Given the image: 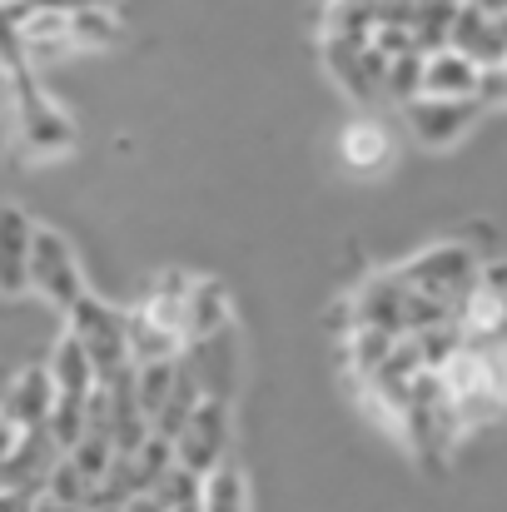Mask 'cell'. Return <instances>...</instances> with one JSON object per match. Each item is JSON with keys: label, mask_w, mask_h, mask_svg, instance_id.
<instances>
[{"label": "cell", "mask_w": 507, "mask_h": 512, "mask_svg": "<svg viewBox=\"0 0 507 512\" xmlns=\"http://www.w3.org/2000/svg\"><path fill=\"white\" fill-rule=\"evenodd\" d=\"M45 498H55V503H65V508H75V512H95L100 508V483H90L70 458H60L50 468V478H45Z\"/></svg>", "instance_id": "obj_22"}, {"label": "cell", "mask_w": 507, "mask_h": 512, "mask_svg": "<svg viewBox=\"0 0 507 512\" xmlns=\"http://www.w3.org/2000/svg\"><path fill=\"white\" fill-rule=\"evenodd\" d=\"M448 398H453V413L468 428L478 423H493L503 413V393H507V363H503V348H473L463 343L443 368H438Z\"/></svg>", "instance_id": "obj_1"}, {"label": "cell", "mask_w": 507, "mask_h": 512, "mask_svg": "<svg viewBox=\"0 0 507 512\" xmlns=\"http://www.w3.org/2000/svg\"><path fill=\"white\" fill-rule=\"evenodd\" d=\"M398 274L408 279V289H418V294H428V299H438V304H448L458 314V304L478 289L483 259L468 244H438V249L418 254L413 264H403Z\"/></svg>", "instance_id": "obj_3"}, {"label": "cell", "mask_w": 507, "mask_h": 512, "mask_svg": "<svg viewBox=\"0 0 507 512\" xmlns=\"http://www.w3.org/2000/svg\"><path fill=\"white\" fill-rule=\"evenodd\" d=\"M85 418H90V398H70V393H55V408L45 418L50 438L60 443V453H70L80 438H85Z\"/></svg>", "instance_id": "obj_27"}, {"label": "cell", "mask_w": 507, "mask_h": 512, "mask_svg": "<svg viewBox=\"0 0 507 512\" xmlns=\"http://www.w3.org/2000/svg\"><path fill=\"white\" fill-rule=\"evenodd\" d=\"M20 140H25L35 155H60V150H70V140H75L70 120H65L40 90H30L25 75H20Z\"/></svg>", "instance_id": "obj_11"}, {"label": "cell", "mask_w": 507, "mask_h": 512, "mask_svg": "<svg viewBox=\"0 0 507 512\" xmlns=\"http://www.w3.org/2000/svg\"><path fill=\"white\" fill-rule=\"evenodd\" d=\"M413 15H418V0H378V25L413 30ZM378 25H373V30H378Z\"/></svg>", "instance_id": "obj_33"}, {"label": "cell", "mask_w": 507, "mask_h": 512, "mask_svg": "<svg viewBox=\"0 0 507 512\" xmlns=\"http://www.w3.org/2000/svg\"><path fill=\"white\" fill-rule=\"evenodd\" d=\"M189 373H194V383H199V393L204 398H224L229 403V388H234V363H239V348H234V334L229 329H219V334H209V339H199L189 348Z\"/></svg>", "instance_id": "obj_14"}, {"label": "cell", "mask_w": 507, "mask_h": 512, "mask_svg": "<svg viewBox=\"0 0 507 512\" xmlns=\"http://www.w3.org/2000/svg\"><path fill=\"white\" fill-rule=\"evenodd\" d=\"M448 45H453V50H463L468 60H478L483 70H488V65H503V60H507V40L498 35V20H493L488 10H478L473 0H463V5H458Z\"/></svg>", "instance_id": "obj_15"}, {"label": "cell", "mask_w": 507, "mask_h": 512, "mask_svg": "<svg viewBox=\"0 0 507 512\" xmlns=\"http://www.w3.org/2000/svg\"><path fill=\"white\" fill-rule=\"evenodd\" d=\"M383 95L408 105L423 95V50H408V55H393L388 60V75H383Z\"/></svg>", "instance_id": "obj_28"}, {"label": "cell", "mask_w": 507, "mask_h": 512, "mask_svg": "<svg viewBox=\"0 0 507 512\" xmlns=\"http://www.w3.org/2000/svg\"><path fill=\"white\" fill-rule=\"evenodd\" d=\"M0 5H15V0H0Z\"/></svg>", "instance_id": "obj_41"}, {"label": "cell", "mask_w": 507, "mask_h": 512, "mask_svg": "<svg viewBox=\"0 0 507 512\" xmlns=\"http://www.w3.org/2000/svg\"><path fill=\"white\" fill-rule=\"evenodd\" d=\"M463 0H418V15H413V40L423 55L443 50L448 35H453V15H458Z\"/></svg>", "instance_id": "obj_24"}, {"label": "cell", "mask_w": 507, "mask_h": 512, "mask_svg": "<svg viewBox=\"0 0 507 512\" xmlns=\"http://www.w3.org/2000/svg\"><path fill=\"white\" fill-rule=\"evenodd\" d=\"M408 299H413V289H408L403 274H378V279H368V284L358 289L353 314H358L363 329L408 334Z\"/></svg>", "instance_id": "obj_9"}, {"label": "cell", "mask_w": 507, "mask_h": 512, "mask_svg": "<svg viewBox=\"0 0 507 512\" xmlns=\"http://www.w3.org/2000/svg\"><path fill=\"white\" fill-rule=\"evenodd\" d=\"M453 319L473 348H507V289L483 284V274H478V289L458 304Z\"/></svg>", "instance_id": "obj_10"}, {"label": "cell", "mask_w": 507, "mask_h": 512, "mask_svg": "<svg viewBox=\"0 0 507 512\" xmlns=\"http://www.w3.org/2000/svg\"><path fill=\"white\" fill-rule=\"evenodd\" d=\"M5 85H10V65L0 60V95H5Z\"/></svg>", "instance_id": "obj_38"}, {"label": "cell", "mask_w": 507, "mask_h": 512, "mask_svg": "<svg viewBox=\"0 0 507 512\" xmlns=\"http://www.w3.org/2000/svg\"><path fill=\"white\" fill-rule=\"evenodd\" d=\"M473 5H478V10H488V15H503L507 10V0H473Z\"/></svg>", "instance_id": "obj_37"}, {"label": "cell", "mask_w": 507, "mask_h": 512, "mask_svg": "<svg viewBox=\"0 0 507 512\" xmlns=\"http://www.w3.org/2000/svg\"><path fill=\"white\" fill-rule=\"evenodd\" d=\"M70 339L80 343L95 363V378L100 383H115L125 368H130V329H125V314L110 309L105 299L95 294H80L70 309Z\"/></svg>", "instance_id": "obj_2"}, {"label": "cell", "mask_w": 507, "mask_h": 512, "mask_svg": "<svg viewBox=\"0 0 507 512\" xmlns=\"http://www.w3.org/2000/svg\"><path fill=\"white\" fill-rule=\"evenodd\" d=\"M15 443H20V428H15V423H5V418H0V468H5V463H10V453H15Z\"/></svg>", "instance_id": "obj_36"}, {"label": "cell", "mask_w": 507, "mask_h": 512, "mask_svg": "<svg viewBox=\"0 0 507 512\" xmlns=\"http://www.w3.org/2000/svg\"><path fill=\"white\" fill-rule=\"evenodd\" d=\"M503 70H507V60H503Z\"/></svg>", "instance_id": "obj_42"}, {"label": "cell", "mask_w": 507, "mask_h": 512, "mask_svg": "<svg viewBox=\"0 0 507 512\" xmlns=\"http://www.w3.org/2000/svg\"><path fill=\"white\" fill-rule=\"evenodd\" d=\"M324 25H329V35H338V40L368 45L373 40V25H378V0H334L329 15H324Z\"/></svg>", "instance_id": "obj_25"}, {"label": "cell", "mask_w": 507, "mask_h": 512, "mask_svg": "<svg viewBox=\"0 0 507 512\" xmlns=\"http://www.w3.org/2000/svg\"><path fill=\"white\" fill-rule=\"evenodd\" d=\"M90 483H105V473H110V463H115V443H110V433H95V428H85V438L65 453Z\"/></svg>", "instance_id": "obj_29"}, {"label": "cell", "mask_w": 507, "mask_h": 512, "mask_svg": "<svg viewBox=\"0 0 507 512\" xmlns=\"http://www.w3.org/2000/svg\"><path fill=\"white\" fill-rule=\"evenodd\" d=\"M398 339H403V334H383V329H363V324H358V329H353V368H358L363 378H373Z\"/></svg>", "instance_id": "obj_31"}, {"label": "cell", "mask_w": 507, "mask_h": 512, "mask_svg": "<svg viewBox=\"0 0 507 512\" xmlns=\"http://www.w3.org/2000/svg\"><path fill=\"white\" fill-rule=\"evenodd\" d=\"M125 329H130V363L179 358V348H184V334H179V329H169L150 304H140L135 314H125Z\"/></svg>", "instance_id": "obj_17"}, {"label": "cell", "mask_w": 507, "mask_h": 512, "mask_svg": "<svg viewBox=\"0 0 507 512\" xmlns=\"http://www.w3.org/2000/svg\"><path fill=\"white\" fill-rule=\"evenodd\" d=\"M324 60H329L334 80L348 90V95H353V100H378V95H383L388 55H383L373 40H368V45H358V40H338V35H329Z\"/></svg>", "instance_id": "obj_6"}, {"label": "cell", "mask_w": 507, "mask_h": 512, "mask_svg": "<svg viewBox=\"0 0 507 512\" xmlns=\"http://www.w3.org/2000/svg\"><path fill=\"white\" fill-rule=\"evenodd\" d=\"M50 383H55V393H70V398H90L95 388H100V378H95V363H90V353L80 348V343L60 339L55 348V358H50Z\"/></svg>", "instance_id": "obj_19"}, {"label": "cell", "mask_w": 507, "mask_h": 512, "mask_svg": "<svg viewBox=\"0 0 507 512\" xmlns=\"http://www.w3.org/2000/svg\"><path fill=\"white\" fill-rule=\"evenodd\" d=\"M199 493H204V478H194V473H189V468H179V463L169 468L160 483H155V498L165 503V512L184 508V503H199Z\"/></svg>", "instance_id": "obj_32"}, {"label": "cell", "mask_w": 507, "mask_h": 512, "mask_svg": "<svg viewBox=\"0 0 507 512\" xmlns=\"http://www.w3.org/2000/svg\"><path fill=\"white\" fill-rule=\"evenodd\" d=\"M174 378H179V358H160V363H130V383H135V398H140V408H145L150 428H155V418H160V408H165Z\"/></svg>", "instance_id": "obj_21"}, {"label": "cell", "mask_w": 507, "mask_h": 512, "mask_svg": "<svg viewBox=\"0 0 507 512\" xmlns=\"http://www.w3.org/2000/svg\"><path fill=\"white\" fill-rule=\"evenodd\" d=\"M169 512H204L199 503H184V508H169Z\"/></svg>", "instance_id": "obj_40"}, {"label": "cell", "mask_w": 507, "mask_h": 512, "mask_svg": "<svg viewBox=\"0 0 507 512\" xmlns=\"http://www.w3.org/2000/svg\"><path fill=\"white\" fill-rule=\"evenodd\" d=\"M478 100H483V105L507 100V70L503 65H488V70H483V80H478Z\"/></svg>", "instance_id": "obj_34"}, {"label": "cell", "mask_w": 507, "mask_h": 512, "mask_svg": "<svg viewBox=\"0 0 507 512\" xmlns=\"http://www.w3.org/2000/svg\"><path fill=\"white\" fill-rule=\"evenodd\" d=\"M115 512H165V503H160L155 493H135V498H125Z\"/></svg>", "instance_id": "obj_35"}, {"label": "cell", "mask_w": 507, "mask_h": 512, "mask_svg": "<svg viewBox=\"0 0 507 512\" xmlns=\"http://www.w3.org/2000/svg\"><path fill=\"white\" fill-rule=\"evenodd\" d=\"M478 80H483V65L468 60L463 50H453V45L423 55V95H438V100H478Z\"/></svg>", "instance_id": "obj_12"}, {"label": "cell", "mask_w": 507, "mask_h": 512, "mask_svg": "<svg viewBox=\"0 0 507 512\" xmlns=\"http://www.w3.org/2000/svg\"><path fill=\"white\" fill-rule=\"evenodd\" d=\"M199 508L204 512H244V478L234 468H214L204 478V493H199Z\"/></svg>", "instance_id": "obj_30"}, {"label": "cell", "mask_w": 507, "mask_h": 512, "mask_svg": "<svg viewBox=\"0 0 507 512\" xmlns=\"http://www.w3.org/2000/svg\"><path fill=\"white\" fill-rule=\"evenodd\" d=\"M478 115H483V100H438V95L408 100V130L423 145H453Z\"/></svg>", "instance_id": "obj_7"}, {"label": "cell", "mask_w": 507, "mask_h": 512, "mask_svg": "<svg viewBox=\"0 0 507 512\" xmlns=\"http://www.w3.org/2000/svg\"><path fill=\"white\" fill-rule=\"evenodd\" d=\"M219 329H229V294H224V284H214V279L189 284V294H184V343L209 339Z\"/></svg>", "instance_id": "obj_18"}, {"label": "cell", "mask_w": 507, "mask_h": 512, "mask_svg": "<svg viewBox=\"0 0 507 512\" xmlns=\"http://www.w3.org/2000/svg\"><path fill=\"white\" fill-rule=\"evenodd\" d=\"M493 20H498V35L507 40V10H503V15H493Z\"/></svg>", "instance_id": "obj_39"}, {"label": "cell", "mask_w": 507, "mask_h": 512, "mask_svg": "<svg viewBox=\"0 0 507 512\" xmlns=\"http://www.w3.org/2000/svg\"><path fill=\"white\" fill-rule=\"evenodd\" d=\"M50 408H55L50 368H25V373L10 383V393H5V403H0V418L15 423V428L25 433V428H45Z\"/></svg>", "instance_id": "obj_16"}, {"label": "cell", "mask_w": 507, "mask_h": 512, "mask_svg": "<svg viewBox=\"0 0 507 512\" xmlns=\"http://www.w3.org/2000/svg\"><path fill=\"white\" fill-rule=\"evenodd\" d=\"M30 289H40L55 309H70L85 294L80 264H75L65 234H55L45 224H35V234H30Z\"/></svg>", "instance_id": "obj_5"}, {"label": "cell", "mask_w": 507, "mask_h": 512, "mask_svg": "<svg viewBox=\"0 0 507 512\" xmlns=\"http://www.w3.org/2000/svg\"><path fill=\"white\" fill-rule=\"evenodd\" d=\"M30 234H35V224L25 219V209L0 204V294L30 289Z\"/></svg>", "instance_id": "obj_13"}, {"label": "cell", "mask_w": 507, "mask_h": 512, "mask_svg": "<svg viewBox=\"0 0 507 512\" xmlns=\"http://www.w3.org/2000/svg\"><path fill=\"white\" fill-rule=\"evenodd\" d=\"M65 453H60V443L50 438V428H25L20 433V443H15V453H10V463L0 468V488H15V493H45V478H50V468L60 463Z\"/></svg>", "instance_id": "obj_8"}, {"label": "cell", "mask_w": 507, "mask_h": 512, "mask_svg": "<svg viewBox=\"0 0 507 512\" xmlns=\"http://www.w3.org/2000/svg\"><path fill=\"white\" fill-rule=\"evenodd\" d=\"M229 448V403L224 398H199L189 423L174 433V463L189 468L194 478H209L224 463Z\"/></svg>", "instance_id": "obj_4"}, {"label": "cell", "mask_w": 507, "mask_h": 512, "mask_svg": "<svg viewBox=\"0 0 507 512\" xmlns=\"http://www.w3.org/2000/svg\"><path fill=\"white\" fill-rule=\"evenodd\" d=\"M199 383H194V373H189V363L179 358V378H174V388H169V398H165V408H160V418H155V433L160 438H169L174 443V433L189 423V413L199 408Z\"/></svg>", "instance_id": "obj_23"}, {"label": "cell", "mask_w": 507, "mask_h": 512, "mask_svg": "<svg viewBox=\"0 0 507 512\" xmlns=\"http://www.w3.org/2000/svg\"><path fill=\"white\" fill-rule=\"evenodd\" d=\"M388 155H393V140H388V130L383 125H373V120H358V125H348L343 130V160L353 165V170L373 174L388 165Z\"/></svg>", "instance_id": "obj_20"}, {"label": "cell", "mask_w": 507, "mask_h": 512, "mask_svg": "<svg viewBox=\"0 0 507 512\" xmlns=\"http://www.w3.org/2000/svg\"><path fill=\"white\" fill-rule=\"evenodd\" d=\"M115 35H120V25H115L110 5H80V10H70V45L105 50Z\"/></svg>", "instance_id": "obj_26"}]
</instances>
